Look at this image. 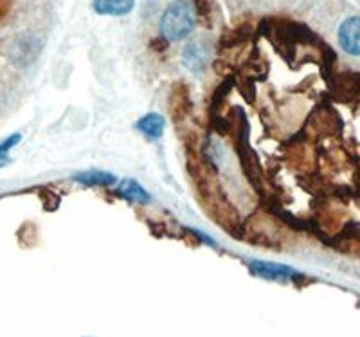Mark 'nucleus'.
<instances>
[{
	"label": "nucleus",
	"mask_w": 360,
	"mask_h": 337,
	"mask_svg": "<svg viewBox=\"0 0 360 337\" xmlns=\"http://www.w3.org/2000/svg\"><path fill=\"white\" fill-rule=\"evenodd\" d=\"M252 274L259 276L263 280L270 281H294L297 278H301L295 269L288 267V265H283V263H274V262H259V260H254L249 263Z\"/></svg>",
	"instance_id": "2"
},
{
	"label": "nucleus",
	"mask_w": 360,
	"mask_h": 337,
	"mask_svg": "<svg viewBox=\"0 0 360 337\" xmlns=\"http://www.w3.org/2000/svg\"><path fill=\"white\" fill-rule=\"evenodd\" d=\"M195 13L191 0H173L160 17V34L164 40H184L195 25Z\"/></svg>",
	"instance_id": "1"
},
{
	"label": "nucleus",
	"mask_w": 360,
	"mask_h": 337,
	"mask_svg": "<svg viewBox=\"0 0 360 337\" xmlns=\"http://www.w3.org/2000/svg\"><path fill=\"white\" fill-rule=\"evenodd\" d=\"M209 60V47L202 40H193L186 46L182 62L191 72H202L207 65Z\"/></svg>",
	"instance_id": "4"
},
{
	"label": "nucleus",
	"mask_w": 360,
	"mask_h": 337,
	"mask_svg": "<svg viewBox=\"0 0 360 337\" xmlns=\"http://www.w3.org/2000/svg\"><path fill=\"white\" fill-rule=\"evenodd\" d=\"M74 181L83 186H110L115 182V177L112 173L101 172V170H86V172L76 173Z\"/></svg>",
	"instance_id": "9"
},
{
	"label": "nucleus",
	"mask_w": 360,
	"mask_h": 337,
	"mask_svg": "<svg viewBox=\"0 0 360 337\" xmlns=\"http://www.w3.org/2000/svg\"><path fill=\"white\" fill-rule=\"evenodd\" d=\"M333 94L342 101H348L349 98H355L360 94V72H342L335 76L332 83Z\"/></svg>",
	"instance_id": "5"
},
{
	"label": "nucleus",
	"mask_w": 360,
	"mask_h": 337,
	"mask_svg": "<svg viewBox=\"0 0 360 337\" xmlns=\"http://www.w3.org/2000/svg\"><path fill=\"white\" fill-rule=\"evenodd\" d=\"M117 195H121L127 201L135 202V204H148L150 202L148 191H144L143 186L137 181H134V179H124V181L119 182Z\"/></svg>",
	"instance_id": "7"
},
{
	"label": "nucleus",
	"mask_w": 360,
	"mask_h": 337,
	"mask_svg": "<svg viewBox=\"0 0 360 337\" xmlns=\"http://www.w3.org/2000/svg\"><path fill=\"white\" fill-rule=\"evenodd\" d=\"M193 6H195V11L202 17V20H207V24H211V13H213L211 2L209 0H193Z\"/></svg>",
	"instance_id": "11"
},
{
	"label": "nucleus",
	"mask_w": 360,
	"mask_h": 337,
	"mask_svg": "<svg viewBox=\"0 0 360 337\" xmlns=\"http://www.w3.org/2000/svg\"><path fill=\"white\" fill-rule=\"evenodd\" d=\"M135 128L144 134L146 137H152V139H159L164 134V117L160 114H146L143 115L137 123H135Z\"/></svg>",
	"instance_id": "8"
},
{
	"label": "nucleus",
	"mask_w": 360,
	"mask_h": 337,
	"mask_svg": "<svg viewBox=\"0 0 360 337\" xmlns=\"http://www.w3.org/2000/svg\"><path fill=\"white\" fill-rule=\"evenodd\" d=\"M339 44L352 56H360V17H349L339 27Z\"/></svg>",
	"instance_id": "3"
},
{
	"label": "nucleus",
	"mask_w": 360,
	"mask_h": 337,
	"mask_svg": "<svg viewBox=\"0 0 360 337\" xmlns=\"http://www.w3.org/2000/svg\"><path fill=\"white\" fill-rule=\"evenodd\" d=\"M92 8L98 15H108V17H124L134 11L135 0H94Z\"/></svg>",
	"instance_id": "6"
},
{
	"label": "nucleus",
	"mask_w": 360,
	"mask_h": 337,
	"mask_svg": "<svg viewBox=\"0 0 360 337\" xmlns=\"http://www.w3.org/2000/svg\"><path fill=\"white\" fill-rule=\"evenodd\" d=\"M20 139H22L20 134H13V136H9L8 139L0 141V168L8 165V163H9V157H8L9 150H11L15 144H18V141H20Z\"/></svg>",
	"instance_id": "10"
}]
</instances>
